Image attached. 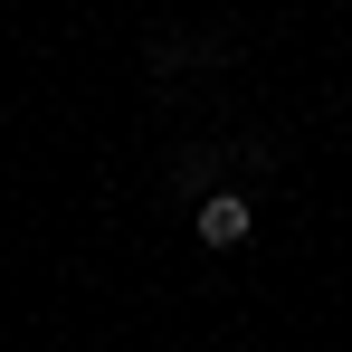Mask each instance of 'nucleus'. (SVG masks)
I'll list each match as a JSON object with an SVG mask.
<instances>
[{"mask_svg": "<svg viewBox=\"0 0 352 352\" xmlns=\"http://www.w3.org/2000/svg\"><path fill=\"white\" fill-rule=\"evenodd\" d=\"M200 238H210V248H238V238H248V200H238V190H219V200L200 210Z\"/></svg>", "mask_w": 352, "mask_h": 352, "instance_id": "f257e3e1", "label": "nucleus"}]
</instances>
